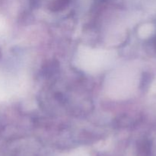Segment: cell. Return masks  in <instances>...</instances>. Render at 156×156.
I'll return each instance as SVG.
<instances>
[{"label":"cell","mask_w":156,"mask_h":156,"mask_svg":"<svg viewBox=\"0 0 156 156\" xmlns=\"http://www.w3.org/2000/svg\"><path fill=\"white\" fill-rule=\"evenodd\" d=\"M68 3V0H58L55 2L51 6V10L53 12H57V11L62 10V9L65 8Z\"/></svg>","instance_id":"6da1fadb"},{"label":"cell","mask_w":156,"mask_h":156,"mask_svg":"<svg viewBox=\"0 0 156 156\" xmlns=\"http://www.w3.org/2000/svg\"><path fill=\"white\" fill-rule=\"evenodd\" d=\"M153 44H154V47H155V50H156V37H155V39H154V42H153Z\"/></svg>","instance_id":"7a4b0ae2"},{"label":"cell","mask_w":156,"mask_h":156,"mask_svg":"<svg viewBox=\"0 0 156 156\" xmlns=\"http://www.w3.org/2000/svg\"><path fill=\"white\" fill-rule=\"evenodd\" d=\"M0 55H1V54H0Z\"/></svg>","instance_id":"3957f363"}]
</instances>
